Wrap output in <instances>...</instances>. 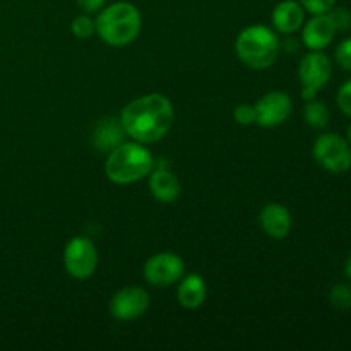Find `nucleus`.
Masks as SVG:
<instances>
[{"label":"nucleus","instance_id":"19","mask_svg":"<svg viewBox=\"0 0 351 351\" xmlns=\"http://www.w3.org/2000/svg\"><path fill=\"white\" fill-rule=\"evenodd\" d=\"M72 34L79 40H88L93 36V33H96V24L95 21L89 16H77L72 21Z\"/></svg>","mask_w":351,"mask_h":351},{"label":"nucleus","instance_id":"21","mask_svg":"<svg viewBox=\"0 0 351 351\" xmlns=\"http://www.w3.org/2000/svg\"><path fill=\"white\" fill-rule=\"evenodd\" d=\"M233 117H235L237 123H240V125H250V123L256 122V106L247 105V103L239 105L233 112Z\"/></svg>","mask_w":351,"mask_h":351},{"label":"nucleus","instance_id":"6","mask_svg":"<svg viewBox=\"0 0 351 351\" xmlns=\"http://www.w3.org/2000/svg\"><path fill=\"white\" fill-rule=\"evenodd\" d=\"M332 74V64L321 50H311L298 65V77L302 82V98L311 101L321 88L328 84Z\"/></svg>","mask_w":351,"mask_h":351},{"label":"nucleus","instance_id":"11","mask_svg":"<svg viewBox=\"0 0 351 351\" xmlns=\"http://www.w3.org/2000/svg\"><path fill=\"white\" fill-rule=\"evenodd\" d=\"M336 24L332 21L331 14H315L304 27V43L308 50H324L326 47L331 45V41L336 36Z\"/></svg>","mask_w":351,"mask_h":351},{"label":"nucleus","instance_id":"22","mask_svg":"<svg viewBox=\"0 0 351 351\" xmlns=\"http://www.w3.org/2000/svg\"><path fill=\"white\" fill-rule=\"evenodd\" d=\"M300 3L307 12L315 16V14L329 12L335 7L336 0H300Z\"/></svg>","mask_w":351,"mask_h":351},{"label":"nucleus","instance_id":"3","mask_svg":"<svg viewBox=\"0 0 351 351\" xmlns=\"http://www.w3.org/2000/svg\"><path fill=\"white\" fill-rule=\"evenodd\" d=\"M96 33L110 47L132 43L141 31V12L129 2H115L103 9L95 19Z\"/></svg>","mask_w":351,"mask_h":351},{"label":"nucleus","instance_id":"12","mask_svg":"<svg viewBox=\"0 0 351 351\" xmlns=\"http://www.w3.org/2000/svg\"><path fill=\"white\" fill-rule=\"evenodd\" d=\"M149 191L156 201L163 204L175 202L180 195V182L165 165H154L149 173Z\"/></svg>","mask_w":351,"mask_h":351},{"label":"nucleus","instance_id":"5","mask_svg":"<svg viewBox=\"0 0 351 351\" xmlns=\"http://www.w3.org/2000/svg\"><path fill=\"white\" fill-rule=\"evenodd\" d=\"M314 160L331 173H345L351 168V146L338 134H322L315 139Z\"/></svg>","mask_w":351,"mask_h":351},{"label":"nucleus","instance_id":"17","mask_svg":"<svg viewBox=\"0 0 351 351\" xmlns=\"http://www.w3.org/2000/svg\"><path fill=\"white\" fill-rule=\"evenodd\" d=\"M305 122L314 129H324L329 123V110L322 101L311 99L304 110Z\"/></svg>","mask_w":351,"mask_h":351},{"label":"nucleus","instance_id":"15","mask_svg":"<svg viewBox=\"0 0 351 351\" xmlns=\"http://www.w3.org/2000/svg\"><path fill=\"white\" fill-rule=\"evenodd\" d=\"M180 305L187 311H195L206 300V283L199 274H189L180 281L177 290Z\"/></svg>","mask_w":351,"mask_h":351},{"label":"nucleus","instance_id":"27","mask_svg":"<svg viewBox=\"0 0 351 351\" xmlns=\"http://www.w3.org/2000/svg\"><path fill=\"white\" fill-rule=\"evenodd\" d=\"M348 143H350V146H351V125L348 127Z\"/></svg>","mask_w":351,"mask_h":351},{"label":"nucleus","instance_id":"1","mask_svg":"<svg viewBox=\"0 0 351 351\" xmlns=\"http://www.w3.org/2000/svg\"><path fill=\"white\" fill-rule=\"evenodd\" d=\"M175 122V110L170 99L158 93L141 96L127 103L120 115L125 136L136 143H158L170 132Z\"/></svg>","mask_w":351,"mask_h":351},{"label":"nucleus","instance_id":"16","mask_svg":"<svg viewBox=\"0 0 351 351\" xmlns=\"http://www.w3.org/2000/svg\"><path fill=\"white\" fill-rule=\"evenodd\" d=\"M123 136L125 132H123L120 120L105 119L96 125L95 132H93V143L99 151L110 153L123 143Z\"/></svg>","mask_w":351,"mask_h":351},{"label":"nucleus","instance_id":"25","mask_svg":"<svg viewBox=\"0 0 351 351\" xmlns=\"http://www.w3.org/2000/svg\"><path fill=\"white\" fill-rule=\"evenodd\" d=\"M77 3L84 12H96V10L103 9L106 0H77Z\"/></svg>","mask_w":351,"mask_h":351},{"label":"nucleus","instance_id":"26","mask_svg":"<svg viewBox=\"0 0 351 351\" xmlns=\"http://www.w3.org/2000/svg\"><path fill=\"white\" fill-rule=\"evenodd\" d=\"M345 274H346V278L351 281V252H350L348 259H346V264H345Z\"/></svg>","mask_w":351,"mask_h":351},{"label":"nucleus","instance_id":"4","mask_svg":"<svg viewBox=\"0 0 351 351\" xmlns=\"http://www.w3.org/2000/svg\"><path fill=\"white\" fill-rule=\"evenodd\" d=\"M235 50L242 64L254 71H263L276 62L280 53V40L271 27L254 24L239 34Z\"/></svg>","mask_w":351,"mask_h":351},{"label":"nucleus","instance_id":"9","mask_svg":"<svg viewBox=\"0 0 351 351\" xmlns=\"http://www.w3.org/2000/svg\"><path fill=\"white\" fill-rule=\"evenodd\" d=\"M149 307V295L139 287H125L110 300V312L117 321L139 319Z\"/></svg>","mask_w":351,"mask_h":351},{"label":"nucleus","instance_id":"10","mask_svg":"<svg viewBox=\"0 0 351 351\" xmlns=\"http://www.w3.org/2000/svg\"><path fill=\"white\" fill-rule=\"evenodd\" d=\"M254 106H256V122L261 127H276L287 122L293 103L287 93L269 91Z\"/></svg>","mask_w":351,"mask_h":351},{"label":"nucleus","instance_id":"14","mask_svg":"<svg viewBox=\"0 0 351 351\" xmlns=\"http://www.w3.org/2000/svg\"><path fill=\"white\" fill-rule=\"evenodd\" d=\"M273 26L280 33L291 34L298 31L304 24L305 9L297 0H283L273 10Z\"/></svg>","mask_w":351,"mask_h":351},{"label":"nucleus","instance_id":"13","mask_svg":"<svg viewBox=\"0 0 351 351\" xmlns=\"http://www.w3.org/2000/svg\"><path fill=\"white\" fill-rule=\"evenodd\" d=\"M261 228L271 239H285L291 230V216L290 211L283 204L278 202H269L263 208L259 215Z\"/></svg>","mask_w":351,"mask_h":351},{"label":"nucleus","instance_id":"23","mask_svg":"<svg viewBox=\"0 0 351 351\" xmlns=\"http://www.w3.org/2000/svg\"><path fill=\"white\" fill-rule=\"evenodd\" d=\"M336 101H338L339 110H341L345 115L351 117V79H350V81H346L345 84L339 88L338 98H336Z\"/></svg>","mask_w":351,"mask_h":351},{"label":"nucleus","instance_id":"20","mask_svg":"<svg viewBox=\"0 0 351 351\" xmlns=\"http://www.w3.org/2000/svg\"><path fill=\"white\" fill-rule=\"evenodd\" d=\"M335 58L339 64V67L345 69V71H351V38H346V40H343L338 45Z\"/></svg>","mask_w":351,"mask_h":351},{"label":"nucleus","instance_id":"24","mask_svg":"<svg viewBox=\"0 0 351 351\" xmlns=\"http://www.w3.org/2000/svg\"><path fill=\"white\" fill-rule=\"evenodd\" d=\"M329 14H331L332 21H335L336 24V29L338 31H346L351 27V14L348 12L346 9H335L332 7L331 10H329Z\"/></svg>","mask_w":351,"mask_h":351},{"label":"nucleus","instance_id":"8","mask_svg":"<svg viewBox=\"0 0 351 351\" xmlns=\"http://www.w3.org/2000/svg\"><path fill=\"white\" fill-rule=\"evenodd\" d=\"M185 264L173 252H158L144 264V278L153 287H170L184 276Z\"/></svg>","mask_w":351,"mask_h":351},{"label":"nucleus","instance_id":"7","mask_svg":"<svg viewBox=\"0 0 351 351\" xmlns=\"http://www.w3.org/2000/svg\"><path fill=\"white\" fill-rule=\"evenodd\" d=\"M65 271L75 280H88L98 266V250L86 237H74L64 250Z\"/></svg>","mask_w":351,"mask_h":351},{"label":"nucleus","instance_id":"2","mask_svg":"<svg viewBox=\"0 0 351 351\" xmlns=\"http://www.w3.org/2000/svg\"><path fill=\"white\" fill-rule=\"evenodd\" d=\"M154 168L153 154L141 143H122L110 151L105 173L113 184L129 185L146 178Z\"/></svg>","mask_w":351,"mask_h":351},{"label":"nucleus","instance_id":"18","mask_svg":"<svg viewBox=\"0 0 351 351\" xmlns=\"http://www.w3.org/2000/svg\"><path fill=\"white\" fill-rule=\"evenodd\" d=\"M329 304L339 312H346L351 308V288L345 283H338L329 291Z\"/></svg>","mask_w":351,"mask_h":351}]
</instances>
